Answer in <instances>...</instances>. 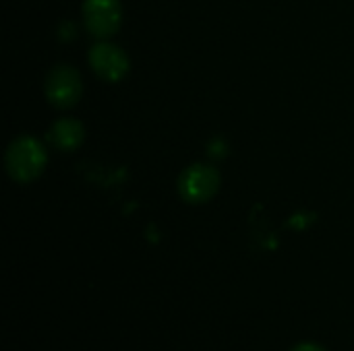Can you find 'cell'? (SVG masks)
Instances as JSON below:
<instances>
[{
	"instance_id": "obj_1",
	"label": "cell",
	"mask_w": 354,
	"mask_h": 351,
	"mask_svg": "<svg viewBox=\"0 0 354 351\" xmlns=\"http://www.w3.org/2000/svg\"><path fill=\"white\" fill-rule=\"evenodd\" d=\"M44 168H46V151L35 139L21 137L8 147L6 170L12 176V180L31 182L44 172Z\"/></svg>"
},
{
	"instance_id": "obj_2",
	"label": "cell",
	"mask_w": 354,
	"mask_h": 351,
	"mask_svg": "<svg viewBox=\"0 0 354 351\" xmlns=\"http://www.w3.org/2000/svg\"><path fill=\"white\" fill-rule=\"evenodd\" d=\"M220 188V174L212 166H191L178 182L180 197L187 203H205Z\"/></svg>"
},
{
	"instance_id": "obj_3",
	"label": "cell",
	"mask_w": 354,
	"mask_h": 351,
	"mask_svg": "<svg viewBox=\"0 0 354 351\" xmlns=\"http://www.w3.org/2000/svg\"><path fill=\"white\" fill-rule=\"evenodd\" d=\"M83 91L79 72L71 66H56L46 79V97L56 108H71Z\"/></svg>"
},
{
	"instance_id": "obj_4",
	"label": "cell",
	"mask_w": 354,
	"mask_h": 351,
	"mask_svg": "<svg viewBox=\"0 0 354 351\" xmlns=\"http://www.w3.org/2000/svg\"><path fill=\"white\" fill-rule=\"evenodd\" d=\"M85 27L95 37H110L120 27L118 0H85L83 2Z\"/></svg>"
},
{
	"instance_id": "obj_5",
	"label": "cell",
	"mask_w": 354,
	"mask_h": 351,
	"mask_svg": "<svg viewBox=\"0 0 354 351\" xmlns=\"http://www.w3.org/2000/svg\"><path fill=\"white\" fill-rule=\"evenodd\" d=\"M89 62L97 77L104 81H118L129 70V58L127 54L112 43H97L89 52Z\"/></svg>"
},
{
	"instance_id": "obj_6",
	"label": "cell",
	"mask_w": 354,
	"mask_h": 351,
	"mask_svg": "<svg viewBox=\"0 0 354 351\" xmlns=\"http://www.w3.org/2000/svg\"><path fill=\"white\" fill-rule=\"evenodd\" d=\"M83 124L75 118H62L58 120L52 130H50V139L54 143V147H58L60 151H73L81 145L83 141Z\"/></svg>"
},
{
	"instance_id": "obj_7",
	"label": "cell",
	"mask_w": 354,
	"mask_h": 351,
	"mask_svg": "<svg viewBox=\"0 0 354 351\" xmlns=\"http://www.w3.org/2000/svg\"><path fill=\"white\" fill-rule=\"evenodd\" d=\"M295 351H324L322 348H317V345H309V343H305V345H299Z\"/></svg>"
}]
</instances>
